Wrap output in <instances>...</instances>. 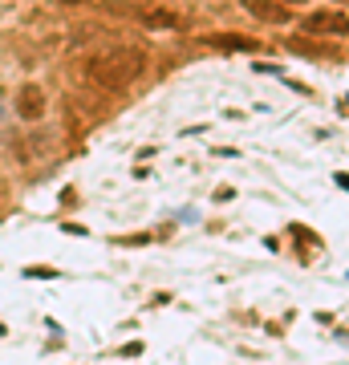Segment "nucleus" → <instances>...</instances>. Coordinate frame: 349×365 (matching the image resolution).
Listing matches in <instances>:
<instances>
[{
  "label": "nucleus",
  "mask_w": 349,
  "mask_h": 365,
  "mask_svg": "<svg viewBox=\"0 0 349 365\" xmlns=\"http://www.w3.org/2000/svg\"><path fill=\"white\" fill-rule=\"evenodd\" d=\"M333 4H349V0H333Z\"/></svg>",
  "instance_id": "1a4fd4ad"
},
{
  "label": "nucleus",
  "mask_w": 349,
  "mask_h": 365,
  "mask_svg": "<svg viewBox=\"0 0 349 365\" xmlns=\"http://www.w3.org/2000/svg\"><path fill=\"white\" fill-rule=\"evenodd\" d=\"M16 114L25 118V122H37V118H45V90H41L37 81L21 86V93H16Z\"/></svg>",
  "instance_id": "7ed1b4c3"
},
{
  "label": "nucleus",
  "mask_w": 349,
  "mask_h": 365,
  "mask_svg": "<svg viewBox=\"0 0 349 365\" xmlns=\"http://www.w3.org/2000/svg\"><path fill=\"white\" fill-rule=\"evenodd\" d=\"M211 49H223V53H256L260 45L256 41H248V37H240V33H216V37H211Z\"/></svg>",
  "instance_id": "39448f33"
},
{
  "label": "nucleus",
  "mask_w": 349,
  "mask_h": 365,
  "mask_svg": "<svg viewBox=\"0 0 349 365\" xmlns=\"http://www.w3.org/2000/svg\"><path fill=\"white\" fill-rule=\"evenodd\" d=\"M138 21L146 29H175L179 25V16L171 13V9H146V13H138Z\"/></svg>",
  "instance_id": "423d86ee"
},
{
  "label": "nucleus",
  "mask_w": 349,
  "mask_h": 365,
  "mask_svg": "<svg viewBox=\"0 0 349 365\" xmlns=\"http://www.w3.org/2000/svg\"><path fill=\"white\" fill-rule=\"evenodd\" d=\"M57 4H90V0H57Z\"/></svg>",
  "instance_id": "0eeeda50"
},
{
  "label": "nucleus",
  "mask_w": 349,
  "mask_h": 365,
  "mask_svg": "<svg viewBox=\"0 0 349 365\" xmlns=\"http://www.w3.org/2000/svg\"><path fill=\"white\" fill-rule=\"evenodd\" d=\"M143 69H146V53L138 45H110V49L93 53L86 61V78L98 90H126L143 78Z\"/></svg>",
  "instance_id": "f257e3e1"
},
{
  "label": "nucleus",
  "mask_w": 349,
  "mask_h": 365,
  "mask_svg": "<svg viewBox=\"0 0 349 365\" xmlns=\"http://www.w3.org/2000/svg\"><path fill=\"white\" fill-rule=\"evenodd\" d=\"M280 4H305V0H280Z\"/></svg>",
  "instance_id": "6e6552de"
},
{
  "label": "nucleus",
  "mask_w": 349,
  "mask_h": 365,
  "mask_svg": "<svg viewBox=\"0 0 349 365\" xmlns=\"http://www.w3.org/2000/svg\"><path fill=\"white\" fill-rule=\"evenodd\" d=\"M300 29L313 33V37H349V16L341 13V9H321V13L305 16Z\"/></svg>",
  "instance_id": "f03ea898"
},
{
  "label": "nucleus",
  "mask_w": 349,
  "mask_h": 365,
  "mask_svg": "<svg viewBox=\"0 0 349 365\" xmlns=\"http://www.w3.org/2000/svg\"><path fill=\"white\" fill-rule=\"evenodd\" d=\"M244 9L264 25H288V9L280 0H244Z\"/></svg>",
  "instance_id": "20e7f679"
}]
</instances>
